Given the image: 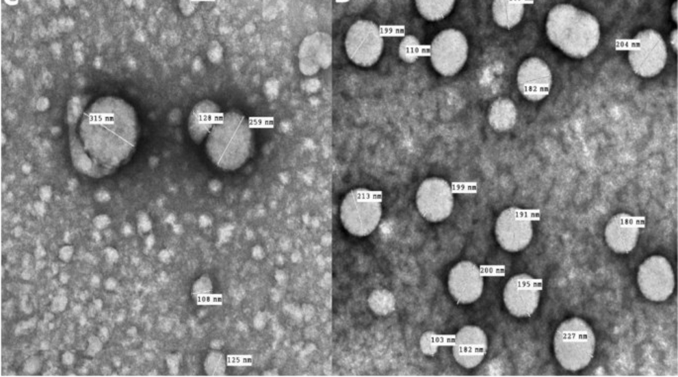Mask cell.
<instances>
[{
  "label": "cell",
  "instance_id": "obj_1",
  "mask_svg": "<svg viewBox=\"0 0 678 377\" xmlns=\"http://www.w3.org/2000/svg\"><path fill=\"white\" fill-rule=\"evenodd\" d=\"M68 146L75 170L101 179L112 174L132 156L140 126L134 107L114 95L88 103L72 97L66 113Z\"/></svg>",
  "mask_w": 678,
  "mask_h": 377
},
{
  "label": "cell",
  "instance_id": "obj_2",
  "mask_svg": "<svg viewBox=\"0 0 678 377\" xmlns=\"http://www.w3.org/2000/svg\"><path fill=\"white\" fill-rule=\"evenodd\" d=\"M546 32L553 45L575 59L588 57L601 37L595 15L566 3L558 4L549 11Z\"/></svg>",
  "mask_w": 678,
  "mask_h": 377
},
{
  "label": "cell",
  "instance_id": "obj_3",
  "mask_svg": "<svg viewBox=\"0 0 678 377\" xmlns=\"http://www.w3.org/2000/svg\"><path fill=\"white\" fill-rule=\"evenodd\" d=\"M250 122L241 113H223L205 140L206 153L212 163L224 170H236L249 159L252 148Z\"/></svg>",
  "mask_w": 678,
  "mask_h": 377
},
{
  "label": "cell",
  "instance_id": "obj_4",
  "mask_svg": "<svg viewBox=\"0 0 678 377\" xmlns=\"http://www.w3.org/2000/svg\"><path fill=\"white\" fill-rule=\"evenodd\" d=\"M595 335L590 326L578 317L560 324L553 338L558 363L569 372L584 369L595 352Z\"/></svg>",
  "mask_w": 678,
  "mask_h": 377
},
{
  "label": "cell",
  "instance_id": "obj_5",
  "mask_svg": "<svg viewBox=\"0 0 678 377\" xmlns=\"http://www.w3.org/2000/svg\"><path fill=\"white\" fill-rule=\"evenodd\" d=\"M382 216L380 195L365 188H356L345 195L340 207L345 229L356 237H367L378 228Z\"/></svg>",
  "mask_w": 678,
  "mask_h": 377
},
{
  "label": "cell",
  "instance_id": "obj_6",
  "mask_svg": "<svg viewBox=\"0 0 678 377\" xmlns=\"http://www.w3.org/2000/svg\"><path fill=\"white\" fill-rule=\"evenodd\" d=\"M668 61V48L657 31L647 29L638 33L629 48V62L636 75L653 77L660 74Z\"/></svg>",
  "mask_w": 678,
  "mask_h": 377
},
{
  "label": "cell",
  "instance_id": "obj_7",
  "mask_svg": "<svg viewBox=\"0 0 678 377\" xmlns=\"http://www.w3.org/2000/svg\"><path fill=\"white\" fill-rule=\"evenodd\" d=\"M469 57V43L462 31L449 28L436 35L430 46V61L436 72L453 77L460 72Z\"/></svg>",
  "mask_w": 678,
  "mask_h": 377
},
{
  "label": "cell",
  "instance_id": "obj_8",
  "mask_svg": "<svg viewBox=\"0 0 678 377\" xmlns=\"http://www.w3.org/2000/svg\"><path fill=\"white\" fill-rule=\"evenodd\" d=\"M383 40L380 26L369 20H358L348 30L345 49L354 65L369 68L382 55Z\"/></svg>",
  "mask_w": 678,
  "mask_h": 377
},
{
  "label": "cell",
  "instance_id": "obj_9",
  "mask_svg": "<svg viewBox=\"0 0 678 377\" xmlns=\"http://www.w3.org/2000/svg\"><path fill=\"white\" fill-rule=\"evenodd\" d=\"M638 285L642 295L653 302L668 299L675 290V272L666 258L653 256L642 263L638 272Z\"/></svg>",
  "mask_w": 678,
  "mask_h": 377
},
{
  "label": "cell",
  "instance_id": "obj_10",
  "mask_svg": "<svg viewBox=\"0 0 678 377\" xmlns=\"http://www.w3.org/2000/svg\"><path fill=\"white\" fill-rule=\"evenodd\" d=\"M416 204L421 216L438 223L444 221L454 209V194L451 185L440 177H430L419 186Z\"/></svg>",
  "mask_w": 678,
  "mask_h": 377
},
{
  "label": "cell",
  "instance_id": "obj_11",
  "mask_svg": "<svg viewBox=\"0 0 678 377\" xmlns=\"http://www.w3.org/2000/svg\"><path fill=\"white\" fill-rule=\"evenodd\" d=\"M498 244L507 252H517L528 247L533 238V222L526 210L510 207L499 215L495 224Z\"/></svg>",
  "mask_w": 678,
  "mask_h": 377
},
{
  "label": "cell",
  "instance_id": "obj_12",
  "mask_svg": "<svg viewBox=\"0 0 678 377\" xmlns=\"http://www.w3.org/2000/svg\"><path fill=\"white\" fill-rule=\"evenodd\" d=\"M542 285L529 274L512 276L503 291V300L507 310L517 318H528L535 313L540 303Z\"/></svg>",
  "mask_w": 678,
  "mask_h": 377
},
{
  "label": "cell",
  "instance_id": "obj_13",
  "mask_svg": "<svg viewBox=\"0 0 678 377\" xmlns=\"http://www.w3.org/2000/svg\"><path fill=\"white\" fill-rule=\"evenodd\" d=\"M518 88L521 94L530 101L546 99L553 86V75L546 62L537 57L523 62L517 74Z\"/></svg>",
  "mask_w": 678,
  "mask_h": 377
},
{
  "label": "cell",
  "instance_id": "obj_14",
  "mask_svg": "<svg viewBox=\"0 0 678 377\" xmlns=\"http://www.w3.org/2000/svg\"><path fill=\"white\" fill-rule=\"evenodd\" d=\"M483 286L482 270L471 261H460L449 272L447 287L458 304L475 302L482 296Z\"/></svg>",
  "mask_w": 678,
  "mask_h": 377
},
{
  "label": "cell",
  "instance_id": "obj_15",
  "mask_svg": "<svg viewBox=\"0 0 678 377\" xmlns=\"http://www.w3.org/2000/svg\"><path fill=\"white\" fill-rule=\"evenodd\" d=\"M488 343L484 331L478 326H465L456 333L453 343V356L460 367L471 369L480 365L485 358Z\"/></svg>",
  "mask_w": 678,
  "mask_h": 377
},
{
  "label": "cell",
  "instance_id": "obj_16",
  "mask_svg": "<svg viewBox=\"0 0 678 377\" xmlns=\"http://www.w3.org/2000/svg\"><path fill=\"white\" fill-rule=\"evenodd\" d=\"M300 72L305 75H316L332 63V40L329 35L316 32L304 38L298 51Z\"/></svg>",
  "mask_w": 678,
  "mask_h": 377
},
{
  "label": "cell",
  "instance_id": "obj_17",
  "mask_svg": "<svg viewBox=\"0 0 678 377\" xmlns=\"http://www.w3.org/2000/svg\"><path fill=\"white\" fill-rule=\"evenodd\" d=\"M640 235V222L627 213H620L609 220L605 229V239L608 247L617 254H628L637 245Z\"/></svg>",
  "mask_w": 678,
  "mask_h": 377
},
{
  "label": "cell",
  "instance_id": "obj_18",
  "mask_svg": "<svg viewBox=\"0 0 678 377\" xmlns=\"http://www.w3.org/2000/svg\"><path fill=\"white\" fill-rule=\"evenodd\" d=\"M222 114L220 107L214 101L210 99L199 101L188 116L187 128L190 138L197 144L203 143Z\"/></svg>",
  "mask_w": 678,
  "mask_h": 377
},
{
  "label": "cell",
  "instance_id": "obj_19",
  "mask_svg": "<svg viewBox=\"0 0 678 377\" xmlns=\"http://www.w3.org/2000/svg\"><path fill=\"white\" fill-rule=\"evenodd\" d=\"M517 117V108L511 99L500 97L493 101L489 107V125L497 132L511 130L516 125Z\"/></svg>",
  "mask_w": 678,
  "mask_h": 377
},
{
  "label": "cell",
  "instance_id": "obj_20",
  "mask_svg": "<svg viewBox=\"0 0 678 377\" xmlns=\"http://www.w3.org/2000/svg\"><path fill=\"white\" fill-rule=\"evenodd\" d=\"M526 0H493V16L498 26L512 29L524 16Z\"/></svg>",
  "mask_w": 678,
  "mask_h": 377
},
{
  "label": "cell",
  "instance_id": "obj_21",
  "mask_svg": "<svg viewBox=\"0 0 678 377\" xmlns=\"http://www.w3.org/2000/svg\"><path fill=\"white\" fill-rule=\"evenodd\" d=\"M455 3L456 0H415L421 16L432 22L446 18L455 8Z\"/></svg>",
  "mask_w": 678,
  "mask_h": 377
},
{
  "label": "cell",
  "instance_id": "obj_22",
  "mask_svg": "<svg viewBox=\"0 0 678 377\" xmlns=\"http://www.w3.org/2000/svg\"><path fill=\"white\" fill-rule=\"evenodd\" d=\"M421 52H422V45L417 37L407 35L401 40L400 55L405 63H415L420 57Z\"/></svg>",
  "mask_w": 678,
  "mask_h": 377
},
{
  "label": "cell",
  "instance_id": "obj_23",
  "mask_svg": "<svg viewBox=\"0 0 678 377\" xmlns=\"http://www.w3.org/2000/svg\"><path fill=\"white\" fill-rule=\"evenodd\" d=\"M226 368H227V361L222 352L212 350L206 356L205 370L207 376H222L225 374Z\"/></svg>",
  "mask_w": 678,
  "mask_h": 377
},
{
  "label": "cell",
  "instance_id": "obj_24",
  "mask_svg": "<svg viewBox=\"0 0 678 377\" xmlns=\"http://www.w3.org/2000/svg\"><path fill=\"white\" fill-rule=\"evenodd\" d=\"M212 289H213V285H212L211 279L205 274V276L199 277L194 283V286H192V295L196 300H203L211 294Z\"/></svg>",
  "mask_w": 678,
  "mask_h": 377
},
{
  "label": "cell",
  "instance_id": "obj_25",
  "mask_svg": "<svg viewBox=\"0 0 678 377\" xmlns=\"http://www.w3.org/2000/svg\"><path fill=\"white\" fill-rule=\"evenodd\" d=\"M434 343H435V334H433V332H427L421 339V350L428 356H433L437 352V347H435Z\"/></svg>",
  "mask_w": 678,
  "mask_h": 377
},
{
  "label": "cell",
  "instance_id": "obj_26",
  "mask_svg": "<svg viewBox=\"0 0 678 377\" xmlns=\"http://www.w3.org/2000/svg\"><path fill=\"white\" fill-rule=\"evenodd\" d=\"M201 0H177L179 10L185 16H190L196 12Z\"/></svg>",
  "mask_w": 678,
  "mask_h": 377
},
{
  "label": "cell",
  "instance_id": "obj_27",
  "mask_svg": "<svg viewBox=\"0 0 678 377\" xmlns=\"http://www.w3.org/2000/svg\"><path fill=\"white\" fill-rule=\"evenodd\" d=\"M42 368V361L38 356H32V358L28 359L27 361L24 363L23 370L26 374H36L41 370Z\"/></svg>",
  "mask_w": 678,
  "mask_h": 377
},
{
  "label": "cell",
  "instance_id": "obj_28",
  "mask_svg": "<svg viewBox=\"0 0 678 377\" xmlns=\"http://www.w3.org/2000/svg\"><path fill=\"white\" fill-rule=\"evenodd\" d=\"M103 349V341L101 338H97V337H90V340H88V348L86 354L88 356H93L97 354V352H101Z\"/></svg>",
  "mask_w": 678,
  "mask_h": 377
},
{
  "label": "cell",
  "instance_id": "obj_29",
  "mask_svg": "<svg viewBox=\"0 0 678 377\" xmlns=\"http://www.w3.org/2000/svg\"><path fill=\"white\" fill-rule=\"evenodd\" d=\"M93 225L97 230H105L112 224V218L106 214H99L93 219Z\"/></svg>",
  "mask_w": 678,
  "mask_h": 377
},
{
  "label": "cell",
  "instance_id": "obj_30",
  "mask_svg": "<svg viewBox=\"0 0 678 377\" xmlns=\"http://www.w3.org/2000/svg\"><path fill=\"white\" fill-rule=\"evenodd\" d=\"M75 250L73 246L66 245L61 248L59 252V258L61 261H65V263H68L70 259L74 257Z\"/></svg>",
  "mask_w": 678,
  "mask_h": 377
},
{
  "label": "cell",
  "instance_id": "obj_31",
  "mask_svg": "<svg viewBox=\"0 0 678 377\" xmlns=\"http://www.w3.org/2000/svg\"><path fill=\"white\" fill-rule=\"evenodd\" d=\"M138 229L142 233L148 232L151 229V222L145 213H140L138 215Z\"/></svg>",
  "mask_w": 678,
  "mask_h": 377
},
{
  "label": "cell",
  "instance_id": "obj_32",
  "mask_svg": "<svg viewBox=\"0 0 678 377\" xmlns=\"http://www.w3.org/2000/svg\"><path fill=\"white\" fill-rule=\"evenodd\" d=\"M66 304H68V299L65 296H57L53 301L52 309L55 312L64 311L66 309Z\"/></svg>",
  "mask_w": 678,
  "mask_h": 377
},
{
  "label": "cell",
  "instance_id": "obj_33",
  "mask_svg": "<svg viewBox=\"0 0 678 377\" xmlns=\"http://www.w3.org/2000/svg\"><path fill=\"white\" fill-rule=\"evenodd\" d=\"M104 254H105L106 259H107L109 263H116L117 259L119 258L118 252L113 248H106V250H104Z\"/></svg>",
  "mask_w": 678,
  "mask_h": 377
},
{
  "label": "cell",
  "instance_id": "obj_34",
  "mask_svg": "<svg viewBox=\"0 0 678 377\" xmlns=\"http://www.w3.org/2000/svg\"><path fill=\"white\" fill-rule=\"evenodd\" d=\"M62 363H63V365H66V367L72 365L75 363V354L70 352H66L62 356Z\"/></svg>",
  "mask_w": 678,
  "mask_h": 377
},
{
  "label": "cell",
  "instance_id": "obj_35",
  "mask_svg": "<svg viewBox=\"0 0 678 377\" xmlns=\"http://www.w3.org/2000/svg\"><path fill=\"white\" fill-rule=\"evenodd\" d=\"M117 286H118V281L114 278V277H108L105 281H104V287L106 289L112 291V290L116 289Z\"/></svg>",
  "mask_w": 678,
  "mask_h": 377
},
{
  "label": "cell",
  "instance_id": "obj_36",
  "mask_svg": "<svg viewBox=\"0 0 678 377\" xmlns=\"http://www.w3.org/2000/svg\"><path fill=\"white\" fill-rule=\"evenodd\" d=\"M669 41H670V45L673 47V50L675 52H678V30L675 29V30L671 32L670 38H669Z\"/></svg>",
  "mask_w": 678,
  "mask_h": 377
},
{
  "label": "cell",
  "instance_id": "obj_37",
  "mask_svg": "<svg viewBox=\"0 0 678 377\" xmlns=\"http://www.w3.org/2000/svg\"><path fill=\"white\" fill-rule=\"evenodd\" d=\"M671 17L675 20V23H678V4L677 1L675 2L671 6Z\"/></svg>",
  "mask_w": 678,
  "mask_h": 377
},
{
  "label": "cell",
  "instance_id": "obj_38",
  "mask_svg": "<svg viewBox=\"0 0 678 377\" xmlns=\"http://www.w3.org/2000/svg\"><path fill=\"white\" fill-rule=\"evenodd\" d=\"M132 233H133L132 226H131L130 224H126V225L124 226L123 228V234L125 235V236H130V235H132Z\"/></svg>",
  "mask_w": 678,
  "mask_h": 377
},
{
  "label": "cell",
  "instance_id": "obj_39",
  "mask_svg": "<svg viewBox=\"0 0 678 377\" xmlns=\"http://www.w3.org/2000/svg\"><path fill=\"white\" fill-rule=\"evenodd\" d=\"M99 283H101V279H99V276H93L92 277V286H95V287H97V286L99 285Z\"/></svg>",
  "mask_w": 678,
  "mask_h": 377
}]
</instances>
